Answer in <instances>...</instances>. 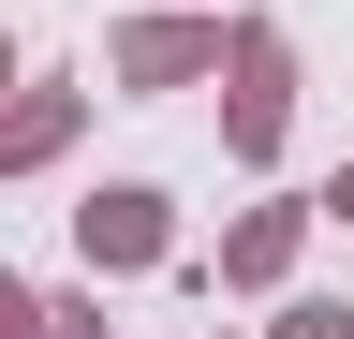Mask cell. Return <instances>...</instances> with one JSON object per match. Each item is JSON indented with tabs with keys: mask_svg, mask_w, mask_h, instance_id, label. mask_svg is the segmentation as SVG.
<instances>
[{
	"mask_svg": "<svg viewBox=\"0 0 354 339\" xmlns=\"http://www.w3.org/2000/svg\"><path fill=\"white\" fill-rule=\"evenodd\" d=\"M74 222H88V266H148L162 251V192H88Z\"/></svg>",
	"mask_w": 354,
	"mask_h": 339,
	"instance_id": "obj_1",
	"label": "cell"
},
{
	"mask_svg": "<svg viewBox=\"0 0 354 339\" xmlns=\"http://www.w3.org/2000/svg\"><path fill=\"white\" fill-rule=\"evenodd\" d=\"M236 148H281V45L236 30Z\"/></svg>",
	"mask_w": 354,
	"mask_h": 339,
	"instance_id": "obj_2",
	"label": "cell"
},
{
	"mask_svg": "<svg viewBox=\"0 0 354 339\" xmlns=\"http://www.w3.org/2000/svg\"><path fill=\"white\" fill-rule=\"evenodd\" d=\"M221 59V30H118V74L133 89H162V74H207Z\"/></svg>",
	"mask_w": 354,
	"mask_h": 339,
	"instance_id": "obj_3",
	"label": "cell"
},
{
	"mask_svg": "<svg viewBox=\"0 0 354 339\" xmlns=\"http://www.w3.org/2000/svg\"><path fill=\"white\" fill-rule=\"evenodd\" d=\"M74 133V89H30V104H0V162H44Z\"/></svg>",
	"mask_w": 354,
	"mask_h": 339,
	"instance_id": "obj_4",
	"label": "cell"
},
{
	"mask_svg": "<svg viewBox=\"0 0 354 339\" xmlns=\"http://www.w3.org/2000/svg\"><path fill=\"white\" fill-rule=\"evenodd\" d=\"M281 251H295V206H266V222H236L221 266H236V280H281Z\"/></svg>",
	"mask_w": 354,
	"mask_h": 339,
	"instance_id": "obj_5",
	"label": "cell"
},
{
	"mask_svg": "<svg viewBox=\"0 0 354 339\" xmlns=\"http://www.w3.org/2000/svg\"><path fill=\"white\" fill-rule=\"evenodd\" d=\"M30 325H44V339H104V310H30Z\"/></svg>",
	"mask_w": 354,
	"mask_h": 339,
	"instance_id": "obj_6",
	"label": "cell"
},
{
	"mask_svg": "<svg viewBox=\"0 0 354 339\" xmlns=\"http://www.w3.org/2000/svg\"><path fill=\"white\" fill-rule=\"evenodd\" d=\"M0 339H30V295H15V280H0Z\"/></svg>",
	"mask_w": 354,
	"mask_h": 339,
	"instance_id": "obj_7",
	"label": "cell"
},
{
	"mask_svg": "<svg viewBox=\"0 0 354 339\" xmlns=\"http://www.w3.org/2000/svg\"><path fill=\"white\" fill-rule=\"evenodd\" d=\"M281 339H339V310H295V325H281Z\"/></svg>",
	"mask_w": 354,
	"mask_h": 339,
	"instance_id": "obj_8",
	"label": "cell"
},
{
	"mask_svg": "<svg viewBox=\"0 0 354 339\" xmlns=\"http://www.w3.org/2000/svg\"><path fill=\"white\" fill-rule=\"evenodd\" d=\"M0 89H15V45H0Z\"/></svg>",
	"mask_w": 354,
	"mask_h": 339,
	"instance_id": "obj_9",
	"label": "cell"
},
{
	"mask_svg": "<svg viewBox=\"0 0 354 339\" xmlns=\"http://www.w3.org/2000/svg\"><path fill=\"white\" fill-rule=\"evenodd\" d=\"M339 222H354V177H339Z\"/></svg>",
	"mask_w": 354,
	"mask_h": 339,
	"instance_id": "obj_10",
	"label": "cell"
}]
</instances>
